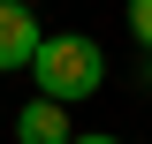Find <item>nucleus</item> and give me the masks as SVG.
Listing matches in <instances>:
<instances>
[{"instance_id": "nucleus-5", "label": "nucleus", "mask_w": 152, "mask_h": 144, "mask_svg": "<svg viewBox=\"0 0 152 144\" xmlns=\"http://www.w3.org/2000/svg\"><path fill=\"white\" fill-rule=\"evenodd\" d=\"M76 144H122V137H114V129H91V137H76Z\"/></svg>"}, {"instance_id": "nucleus-1", "label": "nucleus", "mask_w": 152, "mask_h": 144, "mask_svg": "<svg viewBox=\"0 0 152 144\" xmlns=\"http://www.w3.org/2000/svg\"><path fill=\"white\" fill-rule=\"evenodd\" d=\"M31 76H38V99L84 106V99L107 91V53H99V38H84V31H53L46 46H38Z\"/></svg>"}, {"instance_id": "nucleus-3", "label": "nucleus", "mask_w": 152, "mask_h": 144, "mask_svg": "<svg viewBox=\"0 0 152 144\" xmlns=\"http://www.w3.org/2000/svg\"><path fill=\"white\" fill-rule=\"evenodd\" d=\"M15 144H76L69 106H61V99H31V106H15Z\"/></svg>"}, {"instance_id": "nucleus-4", "label": "nucleus", "mask_w": 152, "mask_h": 144, "mask_svg": "<svg viewBox=\"0 0 152 144\" xmlns=\"http://www.w3.org/2000/svg\"><path fill=\"white\" fill-rule=\"evenodd\" d=\"M129 38L152 46V0H129Z\"/></svg>"}, {"instance_id": "nucleus-2", "label": "nucleus", "mask_w": 152, "mask_h": 144, "mask_svg": "<svg viewBox=\"0 0 152 144\" xmlns=\"http://www.w3.org/2000/svg\"><path fill=\"white\" fill-rule=\"evenodd\" d=\"M38 46H46V31H38L31 0H0V76H15L38 61Z\"/></svg>"}]
</instances>
